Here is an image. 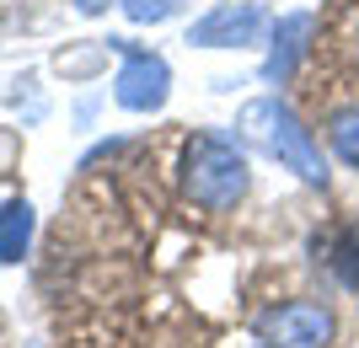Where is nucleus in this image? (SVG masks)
<instances>
[{
    "instance_id": "1",
    "label": "nucleus",
    "mask_w": 359,
    "mask_h": 348,
    "mask_svg": "<svg viewBox=\"0 0 359 348\" xmlns=\"http://www.w3.org/2000/svg\"><path fill=\"white\" fill-rule=\"evenodd\" d=\"M247 182H252L247 155L225 134L204 129V134H194L182 145V193H188V204H198V209H210V214H225L247 198Z\"/></svg>"
},
{
    "instance_id": "2",
    "label": "nucleus",
    "mask_w": 359,
    "mask_h": 348,
    "mask_svg": "<svg viewBox=\"0 0 359 348\" xmlns=\"http://www.w3.org/2000/svg\"><path fill=\"white\" fill-rule=\"evenodd\" d=\"M241 129H247V139H257L285 172H295V177L311 182V188H327V161H322L311 129L295 118V107H290V102H279V97H257V102H247V107H241Z\"/></svg>"
},
{
    "instance_id": "3",
    "label": "nucleus",
    "mask_w": 359,
    "mask_h": 348,
    "mask_svg": "<svg viewBox=\"0 0 359 348\" xmlns=\"http://www.w3.org/2000/svg\"><path fill=\"white\" fill-rule=\"evenodd\" d=\"M257 348H327L332 343V311L316 300H285L269 305L252 327Z\"/></svg>"
},
{
    "instance_id": "4",
    "label": "nucleus",
    "mask_w": 359,
    "mask_h": 348,
    "mask_svg": "<svg viewBox=\"0 0 359 348\" xmlns=\"http://www.w3.org/2000/svg\"><path fill=\"white\" fill-rule=\"evenodd\" d=\"M273 27V16L252 0H220L215 11H204L188 27V43L194 48H252L263 43V32Z\"/></svg>"
},
{
    "instance_id": "5",
    "label": "nucleus",
    "mask_w": 359,
    "mask_h": 348,
    "mask_svg": "<svg viewBox=\"0 0 359 348\" xmlns=\"http://www.w3.org/2000/svg\"><path fill=\"white\" fill-rule=\"evenodd\" d=\"M113 86H118L113 91L118 107H129V113H156V107L166 102V91H172V70H166L161 54H129Z\"/></svg>"
},
{
    "instance_id": "6",
    "label": "nucleus",
    "mask_w": 359,
    "mask_h": 348,
    "mask_svg": "<svg viewBox=\"0 0 359 348\" xmlns=\"http://www.w3.org/2000/svg\"><path fill=\"white\" fill-rule=\"evenodd\" d=\"M311 32H316V16L311 11L279 16V22H273V48H269V60H263V81L285 86V81L295 76V64L306 60V48H311Z\"/></svg>"
},
{
    "instance_id": "7",
    "label": "nucleus",
    "mask_w": 359,
    "mask_h": 348,
    "mask_svg": "<svg viewBox=\"0 0 359 348\" xmlns=\"http://www.w3.org/2000/svg\"><path fill=\"white\" fill-rule=\"evenodd\" d=\"M27 246H32V204L6 198L0 204V263H22Z\"/></svg>"
},
{
    "instance_id": "8",
    "label": "nucleus",
    "mask_w": 359,
    "mask_h": 348,
    "mask_svg": "<svg viewBox=\"0 0 359 348\" xmlns=\"http://www.w3.org/2000/svg\"><path fill=\"white\" fill-rule=\"evenodd\" d=\"M327 145L344 167H359V102L354 107H338L327 118Z\"/></svg>"
},
{
    "instance_id": "9",
    "label": "nucleus",
    "mask_w": 359,
    "mask_h": 348,
    "mask_svg": "<svg viewBox=\"0 0 359 348\" xmlns=\"http://www.w3.org/2000/svg\"><path fill=\"white\" fill-rule=\"evenodd\" d=\"M182 11V0H123V16L129 22H166V16H177Z\"/></svg>"
},
{
    "instance_id": "10",
    "label": "nucleus",
    "mask_w": 359,
    "mask_h": 348,
    "mask_svg": "<svg viewBox=\"0 0 359 348\" xmlns=\"http://www.w3.org/2000/svg\"><path fill=\"white\" fill-rule=\"evenodd\" d=\"M75 11H86V16H97V11H107V0H75Z\"/></svg>"
}]
</instances>
